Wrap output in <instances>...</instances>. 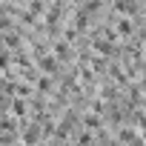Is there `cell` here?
I'll list each match as a JSON object with an SVG mask.
<instances>
[{
    "mask_svg": "<svg viewBox=\"0 0 146 146\" xmlns=\"http://www.w3.org/2000/svg\"><path fill=\"white\" fill-rule=\"evenodd\" d=\"M12 106H15V115H26V103L23 100H15Z\"/></svg>",
    "mask_w": 146,
    "mask_h": 146,
    "instance_id": "obj_3",
    "label": "cell"
},
{
    "mask_svg": "<svg viewBox=\"0 0 146 146\" xmlns=\"http://www.w3.org/2000/svg\"><path fill=\"white\" fill-rule=\"evenodd\" d=\"M117 32H120V35H129V32H132V23H129V20H120V23H117Z\"/></svg>",
    "mask_w": 146,
    "mask_h": 146,
    "instance_id": "obj_2",
    "label": "cell"
},
{
    "mask_svg": "<svg viewBox=\"0 0 146 146\" xmlns=\"http://www.w3.org/2000/svg\"><path fill=\"white\" fill-rule=\"evenodd\" d=\"M54 66H57V63H54V57H52V54H49V57H43V63H40V69H43V72H54Z\"/></svg>",
    "mask_w": 146,
    "mask_h": 146,
    "instance_id": "obj_1",
    "label": "cell"
}]
</instances>
